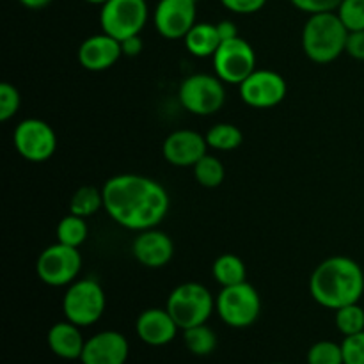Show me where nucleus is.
<instances>
[{
    "instance_id": "1",
    "label": "nucleus",
    "mask_w": 364,
    "mask_h": 364,
    "mask_svg": "<svg viewBox=\"0 0 364 364\" xmlns=\"http://www.w3.org/2000/svg\"><path fill=\"white\" fill-rule=\"evenodd\" d=\"M102 192L110 219L137 233L159 226L171 208L164 185L142 174H116L103 183Z\"/></svg>"
},
{
    "instance_id": "2",
    "label": "nucleus",
    "mask_w": 364,
    "mask_h": 364,
    "mask_svg": "<svg viewBox=\"0 0 364 364\" xmlns=\"http://www.w3.org/2000/svg\"><path fill=\"white\" fill-rule=\"evenodd\" d=\"M309 294L316 304L334 311L355 304L364 294L361 265L348 256H331L323 259L309 277Z\"/></svg>"
},
{
    "instance_id": "3",
    "label": "nucleus",
    "mask_w": 364,
    "mask_h": 364,
    "mask_svg": "<svg viewBox=\"0 0 364 364\" xmlns=\"http://www.w3.org/2000/svg\"><path fill=\"white\" fill-rule=\"evenodd\" d=\"M348 31L336 11L309 14L302 28V50L316 64L336 60L347 48Z\"/></svg>"
},
{
    "instance_id": "4",
    "label": "nucleus",
    "mask_w": 364,
    "mask_h": 364,
    "mask_svg": "<svg viewBox=\"0 0 364 364\" xmlns=\"http://www.w3.org/2000/svg\"><path fill=\"white\" fill-rule=\"evenodd\" d=\"M166 309L171 313L180 329H191L194 326L208 322L215 309V301L210 290L203 284L188 281L178 284L169 294Z\"/></svg>"
},
{
    "instance_id": "5",
    "label": "nucleus",
    "mask_w": 364,
    "mask_h": 364,
    "mask_svg": "<svg viewBox=\"0 0 364 364\" xmlns=\"http://www.w3.org/2000/svg\"><path fill=\"white\" fill-rule=\"evenodd\" d=\"M105 308V291L102 284L92 277L73 281L63 297L64 316L78 327L95 326L103 316Z\"/></svg>"
},
{
    "instance_id": "6",
    "label": "nucleus",
    "mask_w": 364,
    "mask_h": 364,
    "mask_svg": "<svg viewBox=\"0 0 364 364\" xmlns=\"http://www.w3.org/2000/svg\"><path fill=\"white\" fill-rule=\"evenodd\" d=\"M215 311L226 326L245 329L256 323L262 313V299L251 283L244 281L233 287H224L215 299Z\"/></svg>"
},
{
    "instance_id": "7",
    "label": "nucleus",
    "mask_w": 364,
    "mask_h": 364,
    "mask_svg": "<svg viewBox=\"0 0 364 364\" xmlns=\"http://www.w3.org/2000/svg\"><path fill=\"white\" fill-rule=\"evenodd\" d=\"M178 100L194 116H212L226 103V87L217 75L196 73L181 82Z\"/></svg>"
},
{
    "instance_id": "8",
    "label": "nucleus",
    "mask_w": 364,
    "mask_h": 364,
    "mask_svg": "<svg viewBox=\"0 0 364 364\" xmlns=\"http://www.w3.org/2000/svg\"><path fill=\"white\" fill-rule=\"evenodd\" d=\"M148 18L149 7L146 0H109L100 11L102 31L117 41L141 34Z\"/></svg>"
},
{
    "instance_id": "9",
    "label": "nucleus",
    "mask_w": 364,
    "mask_h": 364,
    "mask_svg": "<svg viewBox=\"0 0 364 364\" xmlns=\"http://www.w3.org/2000/svg\"><path fill=\"white\" fill-rule=\"evenodd\" d=\"M80 270L82 255L78 247H71L60 242L46 247L36 262V274L39 281L53 288L70 287L73 281H77Z\"/></svg>"
},
{
    "instance_id": "10",
    "label": "nucleus",
    "mask_w": 364,
    "mask_h": 364,
    "mask_svg": "<svg viewBox=\"0 0 364 364\" xmlns=\"http://www.w3.org/2000/svg\"><path fill=\"white\" fill-rule=\"evenodd\" d=\"M213 60V71L224 84L240 85L256 70V52L240 36L220 43Z\"/></svg>"
},
{
    "instance_id": "11",
    "label": "nucleus",
    "mask_w": 364,
    "mask_h": 364,
    "mask_svg": "<svg viewBox=\"0 0 364 364\" xmlns=\"http://www.w3.org/2000/svg\"><path fill=\"white\" fill-rule=\"evenodd\" d=\"M13 142L20 156L28 162H46L57 149V134L46 121L28 117L14 128Z\"/></svg>"
},
{
    "instance_id": "12",
    "label": "nucleus",
    "mask_w": 364,
    "mask_h": 364,
    "mask_svg": "<svg viewBox=\"0 0 364 364\" xmlns=\"http://www.w3.org/2000/svg\"><path fill=\"white\" fill-rule=\"evenodd\" d=\"M240 98L252 109H272L287 98L288 85L281 73L256 68L240 85Z\"/></svg>"
},
{
    "instance_id": "13",
    "label": "nucleus",
    "mask_w": 364,
    "mask_h": 364,
    "mask_svg": "<svg viewBox=\"0 0 364 364\" xmlns=\"http://www.w3.org/2000/svg\"><path fill=\"white\" fill-rule=\"evenodd\" d=\"M198 0H159L153 13L156 32L166 39H183L198 21Z\"/></svg>"
},
{
    "instance_id": "14",
    "label": "nucleus",
    "mask_w": 364,
    "mask_h": 364,
    "mask_svg": "<svg viewBox=\"0 0 364 364\" xmlns=\"http://www.w3.org/2000/svg\"><path fill=\"white\" fill-rule=\"evenodd\" d=\"M208 151L205 135L196 130H176L166 137L162 155L171 166L194 167Z\"/></svg>"
},
{
    "instance_id": "15",
    "label": "nucleus",
    "mask_w": 364,
    "mask_h": 364,
    "mask_svg": "<svg viewBox=\"0 0 364 364\" xmlns=\"http://www.w3.org/2000/svg\"><path fill=\"white\" fill-rule=\"evenodd\" d=\"M130 354L128 340L117 331H102L85 341L82 364H124Z\"/></svg>"
},
{
    "instance_id": "16",
    "label": "nucleus",
    "mask_w": 364,
    "mask_h": 364,
    "mask_svg": "<svg viewBox=\"0 0 364 364\" xmlns=\"http://www.w3.org/2000/svg\"><path fill=\"white\" fill-rule=\"evenodd\" d=\"M77 57L80 66L87 71H105L123 57V48L121 41L102 32L85 38L78 46Z\"/></svg>"
},
{
    "instance_id": "17",
    "label": "nucleus",
    "mask_w": 364,
    "mask_h": 364,
    "mask_svg": "<svg viewBox=\"0 0 364 364\" xmlns=\"http://www.w3.org/2000/svg\"><path fill=\"white\" fill-rule=\"evenodd\" d=\"M132 252L141 265L148 269H162L173 259L174 244L169 235L151 228V230L139 231L132 244Z\"/></svg>"
},
{
    "instance_id": "18",
    "label": "nucleus",
    "mask_w": 364,
    "mask_h": 364,
    "mask_svg": "<svg viewBox=\"0 0 364 364\" xmlns=\"http://www.w3.org/2000/svg\"><path fill=\"white\" fill-rule=\"evenodd\" d=\"M178 323L166 308H149L139 315L135 333L149 347H164L176 338Z\"/></svg>"
},
{
    "instance_id": "19",
    "label": "nucleus",
    "mask_w": 364,
    "mask_h": 364,
    "mask_svg": "<svg viewBox=\"0 0 364 364\" xmlns=\"http://www.w3.org/2000/svg\"><path fill=\"white\" fill-rule=\"evenodd\" d=\"M80 327L71 323L70 320L57 322L48 331V347L55 355L63 359H80L85 347Z\"/></svg>"
},
{
    "instance_id": "20",
    "label": "nucleus",
    "mask_w": 364,
    "mask_h": 364,
    "mask_svg": "<svg viewBox=\"0 0 364 364\" xmlns=\"http://www.w3.org/2000/svg\"><path fill=\"white\" fill-rule=\"evenodd\" d=\"M183 39L188 52L194 57H199V59L215 55L220 43H223L219 31H217V25L208 23V21H199V23H196Z\"/></svg>"
},
{
    "instance_id": "21",
    "label": "nucleus",
    "mask_w": 364,
    "mask_h": 364,
    "mask_svg": "<svg viewBox=\"0 0 364 364\" xmlns=\"http://www.w3.org/2000/svg\"><path fill=\"white\" fill-rule=\"evenodd\" d=\"M212 274L217 283L224 288L244 283L245 277H247V269H245V263L240 256L226 252L213 262Z\"/></svg>"
},
{
    "instance_id": "22",
    "label": "nucleus",
    "mask_w": 364,
    "mask_h": 364,
    "mask_svg": "<svg viewBox=\"0 0 364 364\" xmlns=\"http://www.w3.org/2000/svg\"><path fill=\"white\" fill-rule=\"evenodd\" d=\"M206 142L208 148L217 149V151H233L240 148L244 142V134L237 124L231 123H217L206 132Z\"/></svg>"
},
{
    "instance_id": "23",
    "label": "nucleus",
    "mask_w": 364,
    "mask_h": 364,
    "mask_svg": "<svg viewBox=\"0 0 364 364\" xmlns=\"http://www.w3.org/2000/svg\"><path fill=\"white\" fill-rule=\"evenodd\" d=\"M103 208V192L102 188H96L92 185H84L78 188L70 201V213H75L78 217L95 215Z\"/></svg>"
},
{
    "instance_id": "24",
    "label": "nucleus",
    "mask_w": 364,
    "mask_h": 364,
    "mask_svg": "<svg viewBox=\"0 0 364 364\" xmlns=\"http://www.w3.org/2000/svg\"><path fill=\"white\" fill-rule=\"evenodd\" d=\"M192 171H194L196 181L206 188H217L219 185H223L224 178H226L224 164L217 156L208 155V153L192 167Z\"/></svg>"
},
{
    "instance_id": "25",
    "label": "nucleus",
    "mask_w": 364,
    "mask_h": 364,
    "mask_svg": "<svg viewBox=\"0 0 364 364\" xmlns=\"http://www.w3.org/2000/svg\"><path fill=\"white\" fill-rule=\"evenodd\" d=\"M183 343L194 355H208L217 347V334L206 323L183 331Z\"/></svg>"
},
{
    "instance_id": "26",
    "label": "nucleus",
    "mask_w": 364,
    "mask_h": 364,
    "mask_svg": "<svg viewBox=\"0 0 364 364\" xmlns=\"http://www.w3.org/2000/svg\"><path fill=\"white\" fill-rule=\"evenodd\" d=\"M89 228L85 224L84 217H78L75 213H70L60 223L57 224V242L60 244L71 245V247H80L87 240Z\"/></svg>"
},
{
    "instance_id": "27",
    "label": "nucleus",
    "mask_w": 364,
    "mask_h": 364,
    "mask_svg": "<svg viewBox=\"0 0 364 364\" xmlns=\"http://www.w3.org/2000/svg\"><path fill=\"white\" fill-rule=\"evenodd\" d=\"M334 323H336V329L347 336H354L364 331V309L359 306V302L355 304L343 306V308L336 309V315H334Z\"/></svg>"
},
{
    "instance_id": "28",
    "label": "nucleus",
    "mask_w": 364,
    "mask_h": 364,
    "mask_svg": "<svg viewBox=\"0 0 364 364\" xmlns=\"http://www.w3.org/2000/svg\"><path fill=\"white\" fill-rule=\"evenodd\" d=\"M308 364H345L343 348L334 341H316L308 350Z\"/></svg>"
},
{
    "instance_id": "29",
    "label": "nucleus",
    "mask_w": 364,
    "mask_h": 364,
    "mask_svg": "<svg viewBox=\"0 0 364 364\" xmlns=\"http://www.w3.org/2000/svg\"><path fill=\"white\" fill-rule=\"evenodd\" d=\"M336 13L348 32L364 31V0H343Z\"/></svg>"
},
{
    "instance_id": "30",
    "label": "nucleus",
    "mask_w": 364,
    "mask_h": 364,
    "mask_svg": "<svg viewBox=\"0 0 364 364\" xmlns=\"http://www.w3.org/2000/svg\"><path fill=\"white\" fill-rule=\"evenodd\" d=\"M21 96L18 89L9 82H2L0 84V121H9L14 117L20 110Z\"/></svg>"
},
{
    "instance_id": "31",
    "label": "nucleus",
    "mask_w": 364,
    "mask_h": 364,
    "mask_svg": "<svg viewBox=\"0 0 364 364\" xmlns=\"http://www.w3.org/2000/svg\"><path fill=\"white\" fill-rule=\"evenodd\" d=\"M341 348H343L345 364H364V331L345 338Z\"/></svg>"
},
{
    "instance_id": "32",
    "label": "nucleus",
    "mask_w": 364,
    "mask_h": 364,
    "mask_svg": "<svg viewBox=\"0 0 364 364\" xmlns=\"http://www.w3.org/2000/svg\"><path fill=\"white\" fill-rule=\"evenodd\" d=\"M299 11L308 14L326 13V11H336L343 0H290Z\"/></svg>"
},
{
    "instance_id": "33",
    "label": "nucleus",
    "mask_w": 364,
    "mask_h": 364,
    "mask_svg": "<svg viewBox=\"0 0 364 364\" xmlns=\"http://www.w3.org/2000/svg\"><path fill=\"white\" fill-rule=\"evenodd\" d=\"M220 4L235 14H255L265 7L267 0H220Z\"/></svg>"
},
{
    "instance_id": "34",
    "label": "nucleus",
    "mask_w": 364,
    "mask_h": 364,
    "mask_svg": "<svg viewBox=\"0 0 364 364\" xmlns=\"http://www.w3.org/2000/svg\"><path fill=\"white\" fill-rule=\"evenodd\" d=\"M345 52L355 60H364V31L348 32L347 48Z\"/></svg>"
},
{
    "instance_id": "35",
    "label": "nucleus",
    "mask_w": 364,
    "mask_h": 364,
    "mask_svg": "<svg viewBox=\"0 0 364 364\" xmlns=\"http://www.w3.org/2000/svg\"><path fill=\"white\" fill-rule=\"evenodd\" d=\"M121 48H123V55L137 57L139 53L142 52V48H144V43H142L141 34H139V36H132V38H128V39H124V41H121Z\"/></svg>"
},
{
    "instance_id": "36",
    "label": "nucleus",
    "mask_w": 364,
    "mask_h": 364,
    "mask_svg": "<svg viewBox=\"0 0 364 364\" xmlns=\"http://www.w3.org/2000/svg\"><path fill=\"white\" fill-rule=\"evenodd\" d=\"M217 31H219V36L223 41H228V39L238 38V28L237 25L231 20H223L217 23Z\"/></svg>"
},
{
    "instance_id": "37",
    "label": "nucleus",
    "mask_w": 364,
    "mask_h": 364,
    "mask_svg": "<svg viewBox=\"0 0 364 364\" xmlns=\"http://www.w3.org/2000/svg\"><path fill=\"white\" fill-rule=\"evenodd\" d=\"M50 2H52V0H20L21 6H25L27 9H34V11L43 9V7L48 6Z\"/></svg>"
},
{
    "instance_id": "38",
    "label": "nucleus",
    "mask_w": 364,
    "mask_h": 364,
    "mask_svg": "<svg viewBox=\"0 0 364 364\" xmlns=\"http://www.w3.org/2000/svg\"><path fill=\"white\" fill-rule=\"evenodd\" d=\"M84 2H87V4H95V6H103V4L109 2V0H84Z\"/></svg>"
},
{
    "instance_id": "39",
    "label": "nucleus",
    "mask_w": 364,
    "mask_h": 364,
    "mask_svg": "<svg viewBox=\"0 0 364 364\" xmlns=\"http://www.w3.org/2000/svg\"><path fill=\"white\" fill-rule=\"evenodd\" d=\"M274 364H284V363H274Z\"/></svg>"
}]
</instances>
